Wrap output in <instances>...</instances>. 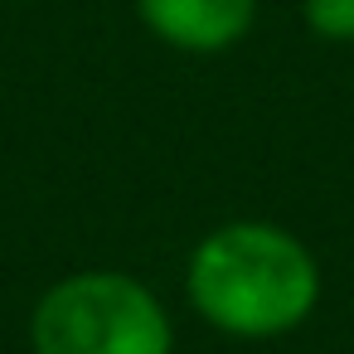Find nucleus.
Segmentation results:
<instances>
[{
  "mask_svg": "<svg viewBox=\"0 0 354 354\" xmlns=\"http://www.w3.org/2000/svg\"><path fill=\"white\" fill-rule=\"evenodd\" d=\"M301 20L315 39L354 44V0H301Z\"/></svg>",
  "mask_w": 354,
  "mask_h": 354,
  "instance_id": "4",
  "label": "nucleus"
},
{
  "mask_svg": "<svg viewBox=\"0 0 354 354\" xmlns=\"http://www.w3.org/2000/svg\"><path fill=\"white\" fill-rule=\"evenodd\" d=\"M35 354H175L165 301L131 272L83 267L59 277L30 310Z\"/></svg>",
  "mask_w": 354,
  "mask_h": 354,
  "instance_id": "2",
  "label": "nucleus"
},
{
  "mask_svg": "<svg viewBox=\"0 0 354 354\" xmlns=\"http://www.w3.org/2000/svg\"><path fill=\"white\" fill-rule=\"evenodd\" d=\"M141 25L180 54H228L248 39L257 0H136Z\"/></svg>",
  "mask_w": 354,
  "mask_h": 354,
  "instance_id": "3",
  "label": "nucleus"
},
{
  "mask_svg": "<svg viewBox=\"0 0 354 354\" xmlns=\"http://www.w3.org/2000/svg\"><path fill=\"white\" fill-rule=\"evenodd\" d=\"M194 315L228 339H281L320 306V262L281 223L233 218L209 228L185 262Z\"/></svg>",
  "mask_w": 354,
  "mask_h": 354,
  "instance_id": "1",
  "label": "nucleus"
}]
</instances>
